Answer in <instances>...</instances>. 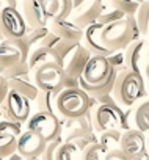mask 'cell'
Segmentation results:
<instances>
[{
	"mask_svg": "<svg viewBox=\"0 0 149 160\" xmlns=\"http://www.w3.org/2000/svg\"><path fill=\"white\" fill-rule=\"evenodd\" d=\"M63 88H79V78L64 75V78H63Z\"/></svg>",
	"mask_w": 149,
	"mask_h": 160,
	"instance_id": "obj_41",
	"label": "cell"
},
{
	"mask_svg": "<svg viewBox=\"0 0 149 160\" xmlns=\"http://www.w3.org/2000/svg\"><path fill=\"white\" fill-rule=\"evenodd\" d=\"M61 38L60 36H57L50 28H49V32L46 33V36L42 38V41H41V44L39 46H42V47H50V49H53L57 44H58V41H60Z\"/></svg>",
	"mask_w": 149,
	"mask_h": 160,
	"instance_id": "obj_38",
	"label": "cell"
},
{
	"mask_svg": "<svg viewBox=\"0 0 149 160\" xmlns=\"http://www.w3.org/2000/svg\"><path fill=\"white\" fill-rule=\"evenodd\" d=\"M64 141H69L72 144H76L80 151H83L91 143H96L97 138L94 137V132H88V130H83V129H79V127H74V129L69 130Z\"/></svg>",
	"mask_w": 149,
	"mask_h": 160,
	"instance_id": "obj_22",
	"label": "cell"
},
{
	"mask_svg": "<svg viewBox=\"0 0 149 160\" xmlns=\"http://www.w3.org/2000/svg\"><path fill=\"white\" fill-rule=\"evenodd\" d=\"M55 98H57V94H53L52 91L39 90V91H38V96H36V99H35L38 110H41V112H53ZM53 113H55V112H53Z\"/></svg>",
	"mask_w": 149,
	"mask_h": 160,
	"instance_id": "obj_27",
	"label": "cell"
},
{
	"mask_svg": "<svg viewBox=\"0 0 149 160\" xmlns=\"http://www.w3.org/2000/svg\"><path fill=\"white\" fill-rule=\"evenodd\" d=\"M147 35H149V22H147Z\"/></svg>",
	"mask_w": 149,
	"mask_h": 160,
	"instance_id": "obj_49",
	"label": "cell"
},
{
	"mask_svg": "<svg viewBox=\"0 0 149 160\" xmlns=\"http://www.w3.org/2000/svg\"><path fill=\"white\" fill-rule=\"evenodd\" d=\"M63 66L55 63L41 64L33 71V83L38 87V90L52 91L53 94H58L63 90Z\"/></svg>",
	"mask_w": 149,
	"mask_h": 160,
	"instance_id": "obj_5",
	"label": "cell"
},
{
	"mask_svg": "<svg viewBox=\"0 0 149 160\" xmlns=\"http://www.w3.org/2000/svg\"><path fill=\"white\" fill-rule=\"evenodd\" d=\"M2 119H5V118H3V113H2V110H0V121H2Z\"/></svg>",
	"mask_w": 149,
	"mask_h": 160,
	"instance_id": "obj_45",
	"label": "cell"
},
{
	"mask_svg": "<svg viewBox=\"0 0 149 160\" xmlns=\"http://www.w3.org/2000/svg\"><path fill=\"white\" fill-rule=\"evenodd\" d=\"M122 18H126V14H124L122 11L113 8V10H110V11H104L96 22L101 24V25H108V24L116 22V21H119V19H122Z\"/></svg>",
	"mask_w": 149,
	"mask_h": 160,
	"instance_id": "obj_35",
	"label": "cell"
},
{
	"mask_svg": "<svg viewBox=\"0 0 149 160\" xmlns=\"http://www.w3.org/2000/svg\"><path fill=\"white\" fill-rule=\"evenodd\" d=\"M27 129L36 132L38 135H41L49 143V141L55 140L57 137H60L61 122H60L58 116L53 112L38 110L36 113L30 115V118L27 119Z\"/></svg>",
	"mask_w": 149,
	"mask_h": 160,
	"instance_id": "obj_6",
	"label": "cell"
},
{
	"mask_svg": "<svg viewBox=\"0 0 149 160\" xmlns=\"http://www.w3.org/2000/svg\"><path fill=\"white\" fill-rule=\"evenodd\" d=\"M8 85H10V90L17 91L19 94L25 96L28 101H35L36 96H38V91H39L38 87L33 83V80L30 78V75L11 78V80H8Z\"/></svg>",
	"mask_w": 149,
	"mask_h": 160,
	"instance_id": "obj_20",
	"label": "cell"
},
{
	"mask_svg": "<svg viewBox=\"0 0 149 160\" xmlns=\"http://www.w3.org/2000/svg\"><path fill=\"white\" fill-rule=\"evenodd\" d=\"M112 71H113V68H112L107 57L91 55V58L88 60V63L83 69L82 78L91 85H97V83L104 82V80L110 75Z\"/></svg>",
	"mask_w": 149,
	"mask_h": 160,
	"instance_id": "obj_13",
	"label": "cell"
},
{
	"mask_svg": "<svg viewBox=\"0 0 149 160\" xmlns=\"http://www.w3.org/2000/svg\"><path fill=\"white\" fill-rule=\"evenodd\" d=\"M135 126L140 132H149V101L141 102L135 110Z\"/></svg>",
	"mask_w": 149,
	"mask_h": 160,
	"instance_id": "obj_25",
	"label": "cell"
},
{
	"mask_svg": "<svg viewBox=\"0 0 149 160\" xmlns=\"http://www.w3.org/2000/svg\"><path fill=\"white\" fill-rule=\"evenodd\" d=\"M21 132H22L21 122L10 121V119H2L0 121V133H10V135L19 137Z\"/></svg>",
	"mask_w": 149,
	"mask_h": 160,
	"instance_id": "obj_36",
	"label": "cell"
},
{
	"mask_svg": "<svg viewBox=\"0 0 149 160\" xmlns=\"http://www.w3.org/2000/svg\"><path fill=\"white\" fill-rule=\"evenodd\" d=\"M82 151L69 141H63L57 149V160H80Z\"/></svg>",
	"mask_w": 149,
	"mask_h": 160,
	"instance_id": "obj_24",
	"label": "cell"
},
{
	"mask_svg": "<svg viewBox=\"0 0 149 160\" xmlns=\"http://www.w3.org/2000/svg\"><path fill=\"white\" fill-rule=\"evenodd\" d=\"M0 110H2L5 119L16 121V122L22 124V122H25L30 118L32 105H30V101L25 96L19 94L14 90H10L5 102L0 105Z\"/></svg>",
	"mask_w": 149,
	"mask_h": 160,
	"instance_id": "obj_8",
	"label": "cell"
},
{
	"mask_svg": "<svg viewBox=\"0 0 149 160\" xmlns=\"http://www.w3.org/2000/svg\"><path fill=\"white\" fill-rule=\"evenodd\" d=\"M105 160H130L119 148L118 149H113V151H108L107 155H105Z\"/></svg>",
	"mask_w": 149,
	"mask_h": 160,
	"instance_id": "obj_40",
	"label": "cell"
},
{
	"mask_svg": "<svg viewBox=\"0 0 149 160\" xmlns=\"http://www.w3.org/2000/svg\"><path fill=\"white\" fill-rule=\"evenodd\" d=\"M63 143V138L61 137H57L55 140H52V141H49L47 144H46V149L42 151V154H41V160H57V149H58V146Z\"/></svg>",
	"mask_w": 149,
	"mask_h": 160,
	"instance_id": "obj_34",
	"label": "cell"
},
{
	"mask_svg": "<svg viewBox=\"0 0 149 160\" xmlns=\"http://www.w3.org/2000/svg\"><path fill=\"white\" fill-rule=\"evenodd\" d=\"M90 58H91V52L80 42L76 49L72 50V53L64 60V64H63L64 75H69V77H74V78H80Z\"/></svg>",
	"mask_w": 149,
	"mask_h": 160,
	"instance_id": "obj_14",
	"label": "cell"
},
{
	"mask_svg": "<svg viewBox=\"0 0 149 160\" xmlns=\"http://www.w3.org/2000/svg\"><path fill=\"white\" fill-rule=\"evenodd\" d=\"M97 102L80 88H63L55 98V108L64 119L79 118Z\"/></svg>",
	"mask_w": 149,
	"mask_h": 160,
	"instance_id": "obj_3",
	"label": "cell"
},
{
	"mask_svg": "<svg viewBox=\"0 0 149 160\" xmlns=\"http://www.w3.org/2000/svg\"><path fill=\"white\" fill-rule=\"evenodd\" d=\"M107 58H108L112 68H113L116 72L121 71V69H124V52H121V50L113 52V53H112L110 57H107Z\"/></svg>",
	"mask_w": 149,
	"mask_h": 160,
	"instance_id": "obj_37",
	"label": "cell"
},
{
	"mask_svg": "<svg viewBox=\"0 0 149 160\" xmlns=\"http://www.w3.org/2000/svg\"><path fill=\"white\" fill-rule=\"evenodd\" d=\"M49 32V27H39V28H28L27 33L22 36V39L27 42V46L32 49H35L36 46L41 44L42 38L46 36V33Z\"/></svg>",
	"mask_w": 149,
	"mask_h": 160,
	"instance_id": "obj_29",
	"label": "cell"
},
{
	"mask_svg": "<svg viewBox=\"0 0 149 160\" xmlns=\"http://www.w3.org/2000/svg\"><path fill=\"white\" fill-rule=\"evenodd\" d=\"M104 25L94 22L91 25H88L85 30H83V39H82V44L91 52V55H102V57H110L113 52L108 50L102 41H101V30H102Z\"/></svg>",
	"mask_w": 149,
	"mask_h": 160,
	"instance_id": "obj_15",
	"label": "cell"
},
{
	"mask_svg": "<svg viewBox=\"0 0 149 160\" xmlns=\"http://www.w3.org/2000/svg\"><path fill=\"white\" fill-rule=\"evenodd\" d=\"M119 149L130 158V160H140L146 152V137L138 129H127L121 133Z\"/></svg>",
	"mask_w": 149,
	"mask_h": 160,
	"instance_id": "obj_9",
	"label": "cell"
},
{
	"mask_svg": "<svg viewBox=\"0 0 149 160\" xmlns=\"http://www.w3.org/2000/svg\"><path fill=\"white\" fill-rule=\"evenodd\" d=\"M80 42H72V41H64V39H60L58 44L53 47V50L60 55V58L63 60V64H64V60L72 53V50L76 49Z\"/></svg>",
	"mask_w": 149,
	"mask_h": 160,
	"instance_id": "obj_33",
	"label": "cell"
},
{
	"mask_svg": "<svg viewBox=\"0 0 149 160\" xmlns=\"http://www.w3.org/2000/svg\"><path fill=\"white\" fill-rule=\"evenodd\" d=\"M121 130L118 129H110V130H105V132H101L99 133V138H97V143L108 152V151H113V149H118L119 148V141H121Z\"/></svg>",
	"mask_w": 149,
	"mask_h": 160,
	"instance_id": "obj_23",
	"label": "cell"
},
{
	"mask_svg": "<svg viewBox=\"0 0 149 160\" xmlns=\"http://www.w3.org/2000/svg\"><path fill=\"white\" fill-rule=\"evenodd\" d=\"M28 27L16 7H5L0 10V32L3 39L22 38L27 33Z\"/></svg>",
	"mask_w": 149,
	"mask_h": 160,
	"instance_id": "obj_7",
	"label": "cell"
},
{
	"mask_svg": "<svg viewBox=\"0 0 149 160\" xmlns=\"http://www.w3.org/2000/svg\"><path fill=\"white\" fill-rule=\"evenodd\" d=\"M0 160H8L7 157H0Z\"/></svg>",
	"mask_w": 149,
	"mask_h": 160,
	"instance_id": "obj_48",
	"label": "cell"
},
{
	"mask_svg": "<svg viewBox=\"0 0 149 160\" xmlns=\"http://www.w3.org/2000/svg\"><path fill=\"white\" fill-rule=\"evenodd\" d=\"M2 75H3L7 80H11V78H19V77L30 75L28 63H27V61H19L17 64H14V66H11V68H7V69H3Z\"/></svg>",
	"mask_w": 149,
	"mask_h": 160,
	"instance_id": "obj_32",
	"label": "cell"
},
{
	"mask_svg": "<svg viewBox=\"0 0 149 160\" xmlns=\"http://www.w3.org/2000/svg\"><path fill=\"white\" fill-rule=\"evenodd\" d=\"M2 72H3V69H2V68H0V74H2Z\"/></svg>",
	"mask_w": 149,
	"mask_h": 160,
	"instance_id": "obj_50",
	"label": "cell"
},
{
	"mask_svg": "<svg viewBox=\"0 0 149 160\" xmlns=\"http://www.w3.org/2000/svg\"><path fill=\"white\" fill-rule=\"evenodd\" d=\"M140 36L135 16H126L116 22L104 25L101 30V41L112 52L124 50L132 41L140 39Z\"/></svg>",
	"mask_w": 149,
	"mask_h": 160,
	"instance_id": "obj_1",
	"label": "cell"
},
{
	"mask_svg": "<svg viewBox=\"0 0 149 160\" xmlns=\"http://www.w3.org/2000/svg\"><path fill=\"white\" fill-rule=\"evenodd\" d=\"M143 2L144 0H108L112 8L122 11L126 16H135L137 10L140 8V5Z\"/></svg>",
	"mask_w": 149,
	"mask_h": 160,
	"instance_id": "obj_26",
	"label": "cell"
},
{
	"mask_svg": "<svg viewBox=\"0 0 149 160\" xmlns=\"http://www.w3.org/2000/svg\"><path fill=\"white\" fill-rule=\"evenodd\" d=\"M146 146H147V149H149V135H147V138H146Z\"/></svg>",
	"mask_w": 149,
	"mask_h": 160,
	"instance_id": "obj_44",
	"label": "cell"
},
{
	"mask_svg": "<svg viewBox=\"0 0 149 160\" xmlns=\"http://www.w3.org/2000/svg\"><path fill=\"white\" fill-rule=\"evenodd\" d=\"M27 63H28L30 72H33L38 66L46 64V63H55V64L63 66V60L60 58V55H58L53 49H50V47H42V46H36L35 49L30 50V55H28V58H27Z\"/></svg>",
	"mask_w": 149,
	"mask_h": 160,
	"instance_id": "obj_16",
	"label": "cell"
},
{
	"mask_svg": "<svg viewBox=\"0 0 149 160\" xmlns=\"http://www.w3.org/2000/svg\"><path fill=\"white\" fill-rule=\"evenodd\" d=\"M147 57H149V49H147Z\"/></svg>",
	"mask_w": 149,
	"mask_h": 160,
	"instance_id": "obj_51",
	"label": "cell"
},
{
	"mask_svg": "<svg viewBox=\"0 0 149 160\" xmlns=\"http://www.w3.org/2000/svg\"><path fill=\"white\" fill-rule=\"evenodd\" d=\"M147 88H149V82H147Z\"/></svg>",
	"mask_w": 149,
	"mask_h": 160,
	"instance_id": "obj_52",
	"label": "cell"
},
{
	"mask_svg": "<svg viewBox=\"0 0 149 160\" xmlns=\"http://www.w3.org/2000/svg\"><path fill=\"white\" fill-rule=\"evenodd\" d=\"M135 21L137 25L140 28V35L144 36L147 35V22H149V0H144V2L140 5V8L135 13Z\"/></svg>",
	"mask_w": 149,
	"mask_h": 160,
	"instance_id": "obj_28",
	"label": "cell"
},
{
	"mask_svg": "<svg viewBox=\"0 0 149 160\" xmlns=\"http://www.w3.org/2000/svg\"><path fill=\"white\" fill-rule=\"evenodd\" d=\"M17 137L10 133H0V157H8L16 152Z\"/></svg>",
	"mask_w": 149,
	"mask_h": 160,
	"instance_id": "obj_30",
	"label": "cell"
},
{
	"mask_svg": "<svg viewBox=\"0 0 149 160\" xmlns=\"http://www.w3.org/2000/svg\"><path fill=\"white\" fill-rule=\"evenodd\" d=\"M21 14H22L28 28L47 27V24H49L44 0H22Z\"/></svg>",
	"mask_w": 149,
	"mask_h": 160,
	"instance_id": "obj_12",
	"label": "cell"
},
{
	"mask_svg": "<svg viewBox=\"0 0 149 160\" xmlns=\"http://www.w3.org/2000/svg\"><path fill=\"white\" fill-rule=\"evenodd\" d=\"M146 94V83L141 72H133L129 69H121L116 72L112 96L118 105L132 107Z\"/></svg>",
	"mask_w": 149,
	"mask_h": 160,
	"instance_id": "obj_2",
	"label": "cell"
},
{
	"mask_svg": "<svg viewBox=\"0 0 149 160\" xmlns=\"http://www.w3.org/2000/svg\"><path fill=\"white\" fill-rule=\"evenodd\" d=\"M144 47L143 39L132 41L124 49V68L133 72H140V60H141V50Z\"/></svg>",
	"mask_w": 149,
	"mask_h": 160,
	"instance_id": "obj_19",
	"label": "cell"
},
{
	"mask_svg": "<svg viewBox=\"0 0 149 160\" xmlns=\"http://www.w3.org/2000/svg\"><path fill=\"white\" fill-rule=\"evenodd\" d=\"M104 11H105V7L102 0H83V3L80 7L72 10L71 18L74 24L85 30L88 25L94 24Z\"/></svg>",
	"mask_w": 149,
	"mask_h": 160,
	"instance_id": "obj_10",
	"label": "cell"
},
{
	"mask_svg": "<svg viewBox=\"0 0 149 160\" xmlns=\"http://www.w3.org/2000/svg\"><path fill=\"white\" fill-rule=\"evenodd\" d=\"M105 155H107V151L96 141V143H91L90 146H87L82 151L80 160H105Z\"/></svg>",
	"mask_w": 149,
	"mask_h": 160,
	"instance_id": "obj_31",
	"label": "cell"
},
{
	"mask_svg": "<svg viewBox=\"0 0 149 160\" xmlns=\"http://www.w3.org/2000/svg\"><path fill=\"white\" fill-rule=\"evenodd\" d=\"M3 39V35H2V32H0V41H2Z\"/></svg>",
	"mask_w": 149,
	"mask_h": 160,
	"instance_id": "obj_47",
	"label": "cell"
},
{
	"mask_svg": "<svg viewBox=\"0 0 149 160\" xmlns=\"http://www.w3.org/2000/svg\"><path fill=\"white\" fill-rule=\"evenodd\" d=\"M146 77H147V82H149V63H147V66H146Z\"/></svg>",
	"mask_w": 149,
	"mask_h": 160,
	"instance_id": "obj_43",
	"label": "cell"
},
{
	"mask_svg": "<svg viewBox=\"0 0 149 160\" xmlns=\"http://www.w3.org/2000/svg\"><path fill=\"white\" fill-rule=\"evenodd\" d=\"M49 22L52 21H66L72 14V0H44Z\"/></svg>",
	"mask_w": 149,
	"mask_h": 160,
	"instance_id": "obj_18",
	"label": "cell"
},
{
	"mask_svg": "<svg viewBox=\"0 0 149 160\" xmlns=\"http://www.w3.org/2000/svg\"><path fill=\"white\" fill-rule=\"evenodd\" d=\"M93 129L97 133L110 129L127 130L129 129L127 113H124L118 104H112V105L97 104L93 108Z\"/></svg>",
	"mask_w": 149,
	"mask_h": 160,
	"instance_id": "obj_4",
	"label": "cell"
},
{
	"mask_svg": "<svg viewBox=\"0 0 149 160\" xmlns=\"http://www.w3.org/2000/svg\"><path fill=\"white\" fill-rule=\"evenodd\" d=\"M16 0H0V10L5 7H16Z\"/></svg>",
	"mask_w": 149,
	"mask_h": 160,
	"instance_id": "obj_42",
	"label": "cell"
},
{
	"mask_svg": "<svg viewBox=\"0 0 149 160\" xmlns=\"http://www.w3.org/2000/svg\"><path fill=\"white\" fill-rule=\"evenodd\" d=\"M46 144L47 141L41 135L27 129L25 132H21V135L17 137L16 152L24 158H38L46 149Z\"/></svg>",
	"mask_w": 149,
	"mask_h": 160,
	"instance_id": "obj_11",
	"label": "cell"
},
{
	"mask_svg": "<svg viewBox=\"0 0 149 160\" xmlns=\"http://www.w3.org/2000/svg\"><path fill=\"white\" fill-rule=\"evenodd\" d=\"M22 160H41V158L38 157V158H22Z\"/></svg>",
	"mask_w": 149,
	"mask_h": 160,
	"instance_id": "obj_46",
	"label": "cell"
},
{
	"mask_svg": "<svg viewBox=\"0 0 149 160\" xmlns=\"http://www.w3.org/2000/svg\"><path fill=\"white\" fill-rule=\"evenodd\" d=\"M49 28L64 41L82 42V39H83V28H80L79 25H76L69 19H66V21H52Z\"/></svg>",
	"mask_w": 149,
	"mask_h": 160,
	"instance_id": "obj_17",
	"label": "cell"
},
{
	"mask_svg": "<svg viewBox=\"0 0 149 160\" xmlns=\"http://www.w3.org/2000/svg\"><path fill=\"white\" fill-rule=\"evenodd\" d=\"M8 93H10V85H8V80L0 74V105H2L3 102H5V99H7V96H8Z\"/></svg>",
	"mask_w": 149,
	"mask_h": 160,
	"instance_id": "obj_39",
	"label": "cell"
},
{
	"mask_svg": "<svg viewBox=\"0 0 149 160\" xmlns=\"http://www.w3.org/2000/svg\"><path fill=\"white\" fill-rule=\"evenodd\" d=\"M19 61H22L21 52L8 39L0 41V68L7 69V68H11V66L17 64Z\"/></svg>",
	"mask_w": 149,
	"mask_h": 160,
	"instance_id": "obj_21",
	"label": "cell"
}]
</instances>
